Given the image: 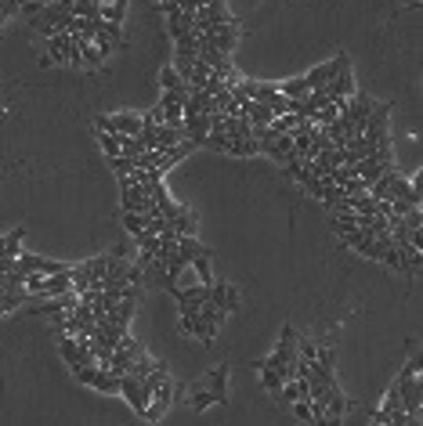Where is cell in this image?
<instances>
[{
  "mask_svg": "<svg viewBox=\"0 0 423 426\" xmlns=\"http://www.w3.org/2000/svg\"><path fill=\"white\" fill-rule=\"evenodd\" d=\"M261 387L271 390V394H279L282 390V376L275 372V369H268V365H261Z\"/></svg>",
  "mask_w": 423,
  "mask_h": 426,
  "instance_id": "cell-20",
  "label": "cell"
},
{
  "mask_svg": "<svg viewBox=\"0 0 423 426\" xmlns=\"http://www.w3.org/2000/svg\"><path fill=\"white\" fill-rule=\"evenodd\" d=\"M181 332L185 336H196L199 344H214V336H217V329L210 325V322H203L199 314H181Z\"/></svg>",
  "mask_w": 423,
  "mask_h": 426,
  "instance_id": "cell-10",
  "label": "cell"
},
{
  "mask_svg": "<svg viewBox=\"0 0 423 426\" xmlns=\"http://www.w3.org/2000/svg\"><path fill=\"white\" fill-rule=\"evenodd\" d=\"M109 163H113V170H116L120 177H127V174H134V170H138L131 156H116V159H109Z\"/></svg>",
  "mask_w": 423,
  "mask_h": 426,
  "instance_id": "cell-23",
  "label": "cell"
},
{
  "mask_svg": "<svg viewBox=\"0 0 423 426\" xmlns=\"http://www.w3.org/2000/svg\"><path fill=\"white\" fill-rule=\"evenodd\" d=\"M94 126H98V134H131V138H138V134H141V126H145V116H134V112L98 116Z\"/></svg>",
  "mask_w": 423,
  "mask_h": 426,
  "instance_id": "cell-3",
  "label": "cell"
},
{
  "mask_svg": "<svg viewBox=\"0 0 423 426\" xmlns=\"http://www.w3.org/2000/svg\"><path fill=\"white\" fill-rule=\"evenodd\" d=\"M18 271L26 274H69V264H58V260H48V257H33V253H18Z\"/></svg>",
  "mask_w": 423,
  "mask_h": 426,
  "instance_id": "cell-5",
  "label": "cell"
},
{
  "mask_svg": "<svg viewBox=\"0 0 423 426\" xmlns=\"http://www.w3.org/2000/svg\"><path fill=\"white\" fill-rule=\"evenodd\" d=\"M326 98H329V105H340V101H347L351 94H354V76H351V66L347 69H340L329 83H326Z\"/></svg>",
  "mask_w": 423,
  "mask_h": 426,
  "instance_id": "cell-8",
  "label": "cell"
},
{
  "mask_svg": "<svg viewBox=\"0 0 423 426\" xmlns=\"http://www.w3.org/2000/svg\"><path fill=\"white\" fill-rule=\"evenodd\" d=\"M333 361H336V351L326 347V344H319V351H315V361H311V365H315V369H322V372H333Z\"/></svg>",
  "mask_w": 423,
  "mask_h": 426,
  "instance_id": "cell-18",
  "label": "cell"
},
{
  "mask_svg": "<svg viewBox=\"0 0 423 426\" xmlns=\"http://www.w3.org/2000/svg\"><path fill=\"white\" fill-rule=\"evenodd\" d=\"M293 416L301 423H311V401H293Z\"/></svg>",
  "mask_w": 423,
  "mask_h": 426,
  "instance_id": "cell-25",
  "label": "cell"
},
{
  "mask_svg": "<svg viewBox=\"0 0 423 426\" xmlns=\"http://www.w3.org/2000/svg\"><path fill=\"white\" fill-rule=\"evenodd\" d=\"M351 66V61H347V54H336V58H329V61H322V66H315L304 80H308V87L311 91H319V87H326V83L336 76V73H340V69H347Z\"/></svg>",
  "mask_w": 423,
  "mask_h": 426,
  "instance_id": "cell-6",
  "label": "cell"
},
{
  "mask_svg": "<svg viewBox=\"0 0 423 426\" xmlns=\"http://www.w3.org/2000/svg\"><path fill=\"white\" fill-rule=\"evenodd\" d=\"M163 91H188V87H185V80L174 69H163Z\"/></svg>",
  "mask_w": 423,
  "mask_h": 426,
  "instance_id": "cell-22",
  "label": "cell"
},
{
  "mask_svg": "<svg viewBox=\"0 0 423 426\" xmlns=\"http://www.w3.org/2000/svg\"><path fill=\"white\" fill-rule=\"evenodd\" d=\"M80 383H87V387L101 390V394H120V376H113L109 369H98V365H87V369H80L73 372Z\"/></svg>",
  "mask_w": 423,
  "mask_h": 426,
  "instance_id": "cell-4",
  "label": "cell"
},
{
  "mask_svg": "<svg viewBox=\"0 0 423 426\" xmlns=\"http://www.w3.org/2000/svg\"><path fill=\"white\" fill-rule=\"evenodd\" d=\"M171 231L174 235H196V217L188 210H181L178 217H171Z\"/></svg>",
  "mask_w": 423,
  "mask_h": 426,
  "instance_id": "cell-15",
  "label": "cell"
},
{
  "mask_svg": "<svg viewBox=\"0 0 423 426\" xmlns=\"http://www.w3.org/2000/svg\"><path fill=\"white\" fill-rule=\"evenodd\" d=\"M188 271H196L203 286H210V282H214V279H210V249H206V246H203V253H199V257H196L192 264H188Z\"/></svg>",
  "mask_w": 423,
  "mask_h": 426,
  "instance_id": "cell-17",
  "label": "cell"
},
{
  "mask_svg": "<svg viewBox=\"0 0 423 426\" xmlns=\"http://www.w3.org/2000/svg\"><path fill=\"white\" fill-rule=\"evenodd\" d=\"M101 148L109 152V159H116L120 156V138L116 134H101Z\"/></svg>",
  "mask_w": 423,
  "mask_h": 426,
  "instance_id": "cell-24",
  "label": "cell"
},
{
  "mask_svg": "<svg viewBox=\"0 0 423 426\" xmlns=\"http://www.w3.org/2000/svg\"><path fill=\"white\" fill-rule=\"evenodd\" d=\"M22 300H29V293H26V289H4V293H0V314L15 311Z\"/></svg>",
  "mask_w": 423,
  "mask_h": 426,
  "instance_id": "cell-16",
  "label": "cell"
},
{
  "mask_svg": "<svg viewBox=\"0 0 423 426\" xmlns=\"http://www.w3.org/2000/svg\"><path fill=\"white\" fill-rule=\"evenodd\" d=\"M22 239H26V228H15L11 235H0V260H18Z\"/></svg>",
  "mask_w": 423,
  "mask_h": 426,
  "instance_id": "cell-12",
  "label": "cell"
},
{
  "mask_svg": "<svg viewBox=\"0 0 423 426\" xmlns=\"http://www.w3.org/2000/svg\"><path fill=\"white\" fill-rule=\"evenodd\" d=\"M196 314L203 318V322H210V325H214V329H221V325H224V311H221V307H214V304H210V300H206V304H203V307H199Z\"/></svg>",
  "mask_w": 423,
  "mask_h": 426,
  "instance_id": "cell-19",
  "label": "cell"
},
{
  "mask_svg": "<svg viewBox=\"0 0 423 426\" xmlns=\"http://www.w3.org/2000/svg\"><path fill=\"white\" fill-rule=\"evenodd\" d=\"M319 401L326 404V412H329V416H336V419H340V416L347 412V397L340 394V387H326V394H322Z\"/></svg>",
  "mask_w": 423,
  "mask_h": 426,
  "instance_id": "cell-13",
  "label": "cell"
},
{
  "mask_svg": "<svg viewBox=\"0 0 423 426\" xmlns=\"http://www.w3.org/2000/svg\"><path fill=\"white\" fill-rule=\"evenodd\" d=\"M401 4H406L409 11H416V8H420V0H401Z\"/></svg>",
  "mask_w": 423,
  "mask_h": 426,
  "instance_id": "cell-27",
  "label": "cell"
},
{
  "mask_svg": "<svg viewBox=\"0 0 423 426\" xmlns=\"http://www.w3.org/2000/svg\"><path fill=\"white\" fill-rule=\"evenodd\" d=\"M145 217H149V213H123V228L131 231V235H141V231H145Z\"/></svg>",
  "mask_w": 423,
  "mask_h": 426,
  "instance_id": "cell-21",
  "label": "cell"
},
{
  "mask_svg": "<svg viewBox=\"0 0 423 426\" xmlns=\"http://www.w3.org/2000/svg\"><path fill=\"white\" fill-rule=\"evenodd\" d=\"M120 394L134 404V412H138V416L149 412V390L141 387V379H134V376H120Z\"/></svg>",
  "mask_w": 423,
  "mask_h": 426,
  "instance_id": "cell-9",
  "label": "cell"
},
{
  "mask_svg": "<svg viewBox=\"0 0 423 426\" xmlns=\"http://www.w3.org/2000/svg\"><path fill=\"white\" fill-rule=\"evenodd\" d=\"M206 300L214 304V307H221L224 314H231V311L239 307L243 296H239V289L231 286V282H210V296H206Z\"/></svg>",
  "mask_w": 423,
  "mask_h": 426,
  "instance_id": "cell-7",
  "label": "cell"
},
{
  "mask_svg": "<svg viewBox=\"0 0 423 426\" xmlns=\"http://www.w3.org/2000/svg\"><path fill=\"white\" fill-rule=\"evenodd\" d=\"M275 91H279L282 98H308V94H311V87H308V80H304V76H293V80L275 83Z\"/></svg>",
  "mask_w": 423,
  "mask_h": 426,
  "instance_id": "cell-14",
  "label": "cell"
},
{
  "mask_svg": "<svg viewBox=\"0 0 423 426\" xmlns=\"http://www.w3.org/2000/svg\"><path fill=\"white\" fill-rule=\"evenodd\" d=\"M192 404L203 412V409H210V404H214V397H210V390H203V394H196V397H192Z\"/></svg>",
  "mask_w": 423,
  "mask_h": 426,
  "instance_id": "cell-26",
  "label": "cell"
},
{
  "mask_svg": "<svg viewBox=\"0 0 423 426\" xmlns=\"http://www.w3.org/2000/svg\"><path fill=\"white\" fill-rule=\"evenodd\" d=\"M48 58L58 61V66L83 69V58H80V51H76L73 33H55V36H48Z\"/></svg>",
  "mask_w": 423,
  "mask_h": 426,
  "instance_id": "cell-2",
  "label": "cell"
},
{
  "mask_svg": "<svg viewBox=\"0 0 423 426\" xmlns=\"http://www.w3.org/2000/svg\"><path fill=\"white\" fill-rule=\"evenodd\" d=\"M206 390H210V397H214V404H224V397H228V365H217L206 376Z\"/></svg>",
  "mask_w": 423,
  "mask_h": 426,
  "instance_id": "cell-11",
  "label": "cell"
},
{
  "mask_svg": "<svg viewBox=\"0 0 423 426\" xmlns=\"http://www.w3.org/2000/svg\"><path fill=\"white\" fill-rule=\"evenodd\" d=\"M394 387L401 394V412L420 416V404H423V390H420V358H409V365L401 369V376L394 379Z\"/></svg>",
  "mask_w": 423,
  "mask_h": 426,
  "instance_id": "cell-1",
  "label": "cell"
}]
</instances>
